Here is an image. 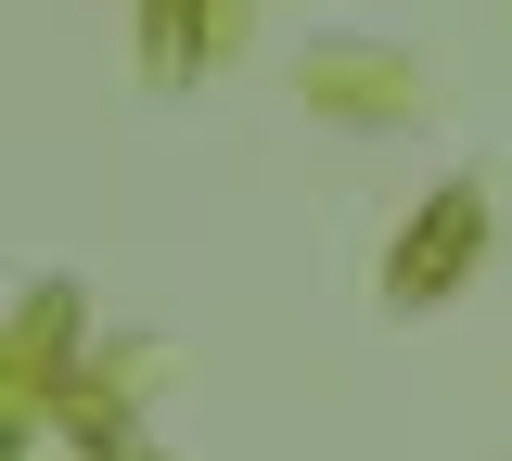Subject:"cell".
Returning <instances> with one entry per match:
<instances>
[{
  "label": "cell",
  "mask_w": 512,
  "mask_h": 461,
  "mask_svg": "<svg viewBox=\"0 0 512 461\" xmlns=\"http://www.w3.org/2000/svg\"><path fill=\"white\" fill-rule=\"evenodd\" d=\"M474 231H487V193H474V180H448V193L423 205V231H397L384 295H397V308H436L448 282H461V257H474Z\"/></svg>",
  "instance_id": "obj_1"
}]
</instances>
